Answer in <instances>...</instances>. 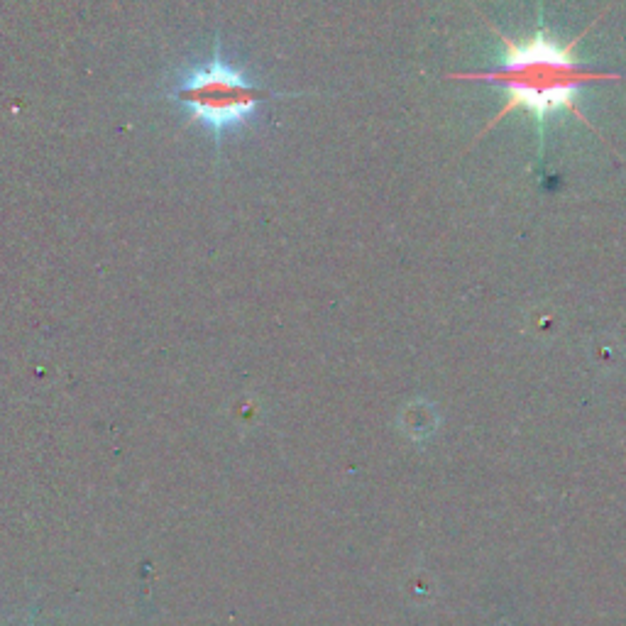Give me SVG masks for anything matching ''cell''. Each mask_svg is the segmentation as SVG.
<instances>
[{
  "label": "cell",
  "mask_w": 626,
  "mask_h": 626,
  "mask_svg": "<svg viewBox=\"0 0 626 626\" xmlns=\"http://www.w3.org/2000/svg\"><path fill=\"white\" fill-rule=\"evenodd\" d=\"M494 35L502 40L504 57L497 69L490 71H468V74H450V79L465 81H487V84H499L504 91V106L494 115L490 123L482 128V133L492 130L499 120L507 118L509 113L526 111L531 113L538 123H546L548 118L558 113H570L585 123L587 128L595 130V125L587 120V115L580 111L578 93L582 86L592 81H619L622 76L609 74V71L587 69L575 59L573 47L580 37L563 45L556 37L548 35L546 30H536L526 40H514L504 35L502 30L492 25ZM480 133V135H482Z\"/></svg>",
  "instance_id": "6da1fadb"
},
{
  "label": "cell",
  "mask_w": 626,
  "mask_h": 626,
  "mask_svg": "<svg viewBox=\"0 0 626 626\" xmlns=\"http://www.w3.org/2000/svg\"><path fill=\"white\" fill-rule=\"evenodd\" d=\"M277 96L282 93L252 84L243 69L225 62L218 37L213 57L184 71L169 91V98L189 113V123L211 130L216 145H221L228 133L250 123L262 103Z\"/></svg>",
  "instance_id": "7a4b0ae2"
}]
</instances>
